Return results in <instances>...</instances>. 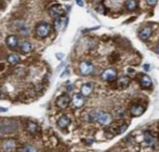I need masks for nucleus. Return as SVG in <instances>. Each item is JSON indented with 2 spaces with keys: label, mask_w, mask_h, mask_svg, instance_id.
<instances>
[{
  "label": "nucleus",
  "mask_w": 159,
  "mask_h": 152,
  "mask_svg": "<svg viewBox=\"0 0 159 152\" xmlns=\"http://www.w3.org/2000/svg\"><path fill=\"white\" fill-rule=\"evenodd\" d=\"M145 68H146V70H149V69H148V68H149V65H148V64H146V65H145Z\"/></svg>",
  "instance_id": "nucleus-30"
},
{
  "label": "nucleus",
  "mask_w": 159,
  "mask_h": 152,
  "mask_svg": "<svg viewBox=\"0 0 159 152\" xmlns=\"http://www.w3.org/2000/svg\"><path fill=\"white\" fill-rule=\"evenodd\" d=\"M97 114H98L97 111L90 110L85 114L84 118H85V120L88 121V122H94V121H96V119H97Z\"/></svg>",
  "instance_id": "nucleus-18"
},
{
  "label": "nucleus",
  "mask_w": 159,
  "mask_h": 152,
  "mask_svg": "<svg viewBox=\"0 0 159 152\" xmlns=\"http://www.w3.org/2000/svg\"><path fill=\"white\" fill-rule=\"evenodd\" d=\"M146 2L148 3L149 5H155L156 3H157V1H156V0H152V1H151V0H147Z\"/></svg>",
  "instance_id": "nucleus-28"
},
{
  "label": "nucleus",
  "mask_w": 159,
  "mask_h": 152,
  "mask_svg": "<svg viewBox=\"0 0 159 152\" xmlns=\"http://www.w3.org/2000/svg\"><path fill=\"white\" fill-rule=\"evenodd\" d=\"M144 142H145V144L147 146H153L155 144L154 136H153L151 132H149V130H145L144 132Z\"/></svg>",
  "instance_id": "nucleus-16"
},
{
  "label": "nucleus",
  "mask_w": 159,
  "mask_h": 152,
  "mask_svg": "<svg viewBox=\"0 0 159 152\" xmlns=\"http://www.w3.org/2000/svg\"><path fill=\"white\" fill-rule=\"evenodd\" d=\"M20 48H21V51H22L23 53H29L32 50V46L29 42L25 40V42H23L22 43H21Z\"/></svg>",
  "instance_id": "nucleus-22"
},
{
  "label": "nucleus",
  "mask_w": 159,
  "mask_h": 152,
  "mask_svg": "<svg viewBox=\"0 0 159 152\" xmlns=\"http://www.w3.org/2000/svg\"><path fill=\"white\" fill-rule=\"evenodd\" d=\"M119 58H120V56L117 52H113L111 55L109 56V61L111 62V63H115V62H117L119 60Z\"/></svg>",
  "instance_id": "nucleus-24"
},
{
  "label": "nucleus",
  "mask_w": 159,
  "mask_h": 152,
  "mask_svg": "<svg viewBox=\"0 0 159 152\" xmlns=\"http://www.w3.org/2000/svg\"><path fill=\"white\" fill-rule=\"evenodd\" d=\"M70 102V96L68 94H62L56 99V105L59 109H66Z\"/></svg>",
  "instance_id": "nucleus-6"
},
{
  "label": "nucleus",
  "mask_w": 159,
  "mask_h": 152,
  "mask_svg": "<svg viewBox=\"0 0 159 152\" xmlns=\"http://www.w3.org/2000/svg\"><path fill=\"white\" fill-rule=\"evenodd\" d=\"M152 35V28L151 27H144L140 30L139 32V36L140 39L143 40H147L149 39Z\"/></svg>",
  "instance_id": "nucleus-12"
},
{
  "label": "nucleus",
  "mask_w": 159,
  "mask_h": 152,
  "mask_svg": "<svg viewBox=\"0 0 159 152\" xmlns=\"http://www.w3.org/2000/svg\"><path fill=\"white\" fill-rule=\"evenodd\" d=\"M18 37L16 35H8L6 38H5V43L7 45L8 48L11 49H15L18 46Z\"/></svg>",
  "instance_id": "nucleus-17"
},
{
  "label": "nucleus",
  "mask_w": 159,
  "mask_h": 152,
  "mask_svg": "<svg viewBox=\"0 0 159 152\" xmlns=\"http://www.w3.org/2000/svg\"><path fill=\"white\" fill-rule=\"evenodd\" d=\"M96 121L100 124V125L108 126V125H110V124L113 122V116L110 113H108V112L98 111Z\"/></svg>",
  "instance_id": "nucleus-2"
},
{
  "label": "nucleus",
  "mask_w": 159,
  "mask_h": 152,
  "mask_svg": "<svg viewBox=\"0 0 159 152\" xmlns=\"http://www.w3.org/2000/svg\"><path fill=\"white\" fill-rule=\"evenodd\" d=\"M49 14H50L52 18L58 19V18H61L64 14H65V9H64L62 5L54 4L49 8Z\"/></svg>",
  "instance_id": "nucleus-3"
},
{
  "label": "nucleus",
  "mask_w": 159,
  "mask_h": 152,
  "mask_svg": "<svg viewBox=\"0 0 159 152\" xmlns=\"http://www.w3.org/2000/svg\"><path fill=\"white\" fill-rule=\"evenodd\" d=\"M76 3H78L80 6H83L84 5V1H80V0H78V1H76Z\"/></svg>",
  "instance_id": "nucleus-29"
},
{
  "label": "nucleus",
  "mask_w": 159,
  "mask_h": 152,
  "mask_svg": "<svg viewBox=\"0 0 159 152\" xmlns=\"http://www.w3.org/2000/svg\"><path fill=\"white\" fill-rule=\"evenodd\" d=\"M52 30V25L48 22H41V24H38L36 26V30H35V33H36V36L38 38H45L47 37L49 34H50Z\"/></svg>",
  "instance_id": "nucleus-1"
},
{
  "label": "nucleus",
  "mask_w": 159,
  "mask_h": 152,
  "mask_svg": "<svg viewBox=\"0 0 159 152\" xmlns=\"http://www.w3.org/2000/svg\"><path fill=\"white\" fill-rule=\"evenodd\" d=\"M71 102H72L73 107L76 108V109H80V108H82L84 105L85 98H84V96L81 94V93H75V94H73V96H72Z\"/></svg>",
  "instance_id": "nucleus-7"
},
{
  "label": "nucleus",
  "mask_w": 159,
  "mask_h": 152,
  "mask_svg": "<svg viewBox=\"0 0 159 152\" xmlns=\"http://www.w3.org/2000/svg\"><path fill=\"white\" fill-rule=\"evenodd\" d=\"M70 122H71V120H70V117L68 115H62V116L58 119L57 125L58 127H60V128H66L70 124Z\"/></svg>",
  "instance_id": "nucleus-11"
},
{
  "label": "nucleus",
  "mask_w": 159,
  "mask_h": 152,
  "mask_svg": "<svg viewBox=\"0 0 159 152\" xmlns=\"http://www.w3.org/2000/svg\"><path fill=\"white\" fill-rule=\"evenodd\" d=\"M145 112V107H143L142 105H134L130 109V114L133 117H140L142 116Z\"/></svg>",
  "instance_id": "nucleus-9"
},
{
  "label": "nucleus",
  "mask_w": 159,
  "mask_h": 152,
  "mask_svg": "<svg viewBox=\"0 0 159 152\" xmlns=\"http://www.w3.org/2000/svg\"><path fill=\"white\" fill-rule=\"evenodd\" d=\"M23 152H37V149L32 145H25L23 147Z\"/></svg>",
  "instance_id": "nucleus-25"
},
{
  "label": "nucleus",
  "mask_w": 159,
  "mask_h": 152,
  "mask_svg": "<svg viewBox=\"0 0 159 152\" xmlns=\"http://www.w3.org/2000/svg\"><path fill=\"white\" fill-rule=\"evenodd\" d=\"M15 148H16V142H15V140L7 139L2 142V149H3L4 152H13L15 150Z\"/></svg>",
  "instance_id": "nucleus-8"
},
{
  "label": "nucleus",
  "mask_w": 159,
  "mask_h": 152,
  "mask_svg": "<svg viewBox=\"0 0 159 152\" xmlns=\"http://www.w3.org/2000/svg\"><path fill=\"white\" fill-rule=\"evenodd\" d=\"M158 139H159V136H158Z\"/></svg>",
  "instance_id": "nucleus-32"
},
{
  "label": "nucleus",
  "mask_w": 159,
  "mask_h": 152,
  "mask_svg": "<svg viewBox=\"0 0 159 152\" xmlns=\"http://www.w3.org/2000/svg\"><path fill=\"white\" fill-rule=\"evenodd\" d=\"M117 78V71L114 68H106V69L101 74V79L106 82H113Z\"/></svg>",
  "instance_id": "nucleus-5"
},
{
  "label": "nucleus",
  "mask_w": 159,
  "mask_h": 152,
  "mask_svg": "<svg viewBox=\"0 0 159 152\" xmlns=\"http://www.w3.org/2000/svg\"><path fill=\"white\" fill-rule=\"evenodd\" d=\"M140 84L142 86V88H145V89H148L150 87L152 86V81H151V78L147 74H142L140 78Z\"/></svg>",
  "instance_id": "nucleus-13"
},
{
  "label": "nucleus",
  "mask_w": 159,
  "mask_h": 152,
  "mask_svg": "<svg viewBox=\"0 0 159 152\" xmlns=\"http://www.w3.org/2000/svg\"><path fill=\"white\" fill-rule=\"evenodd\" d=\"M137 5H139V3L137 1H133V0H128V1H125V7H126L128 11H134Z\"/></svg>",
  "instance_id": "nucleus-23"
},
{
  "label": "nucleus",
  "mask_w": 159,
  "mask_h": 152,
  "mask_svg": "<svg viewBox=\"0 0 159 152\" xmlns=\"http://www.w3.org/2000/svg\"><path fill=\"white\" fill-rule=\"evenodd\" d=\"M130 83H131V79L128 76H123L117 80V86L120 89L127 88V87L130 85Z\"/></svg>",
  "instance_id": "nucleus-10"
},
{
  "label": "nucleus",
  "mask_w": 159,
  "mask_h": 152,
  "mask_svg": "<svg viewBox=\"0 0 159 152\" xmlns=\"http://www.w3.org/2000/svg\"><path fill=\"white\" fill-rule=\"evenodd\" d=\"M156 51H157V52L159 53V45H158L157 47H156Z\"/></svg>",
  "instance_id": "nucleus-31"
},
{
  "label": "nucleus",
  "mask_w": 159,
  "mask_h": 152,
  "mask_svg": "<svg viewBox=\"0 0 159 152\" xmlns=\"http://www.w3.org/2000/svg\"><path fill=\"white\" fill-rule=\"evenodd\" d=\"M79 69L83 76H88V74H92V71L94 69V65H93L92 62L85 60V61H82L81 63H80Z\"/></svg>",
  "instance_id": "nucleus-4"
},
{
  "label": "nucleus",
  "mask_w": 159,
  "mask_h": 152,
  "mask_svg": "<svg viewBox=\"0 0 159 152\" xmlns=\"http://www.w3.org/2000/svg\"><path fill=\"white\" fill-rule=\"evenodd\" d=\"M93 91V84L91 83H86L82 86L81 88V94L84 96V97H87V96H90L91 93Z\"/></svg>",
  "instance_id": "nucleus-15"
},
{
  "label": "nucleus",
  "mask_w": 159,
  "mask_h": 152,
  "mask_svg": "<svg viewBox=\"0 0 159 152\" xmlns=\"http://www.w3.org/2000/svg\"><path fill=\"white\" fill-rule=\"evenodd\" d=\"M127 129V124H121L119 126H113L111 130L114 132V135H120V133H123L125 130Z\"/></svg>",
  "instance_id": "nucleus-19"
},
{
  "label": "nucleus",
  "mask_w": 159,
  "mask_h": 152,
  "mask_svg": "<svg viewBox=\"0 0 159 152\" xmlns=\"http://www.w3.org/2000/svg\"><path fill=\"white\" fill-rule=\"evenodd\" d=\"M96 11H99V12H105V5H102V4H100L98 7L96 8Z\"/></svg>",
  "instance_id": "nucleus-27"
},
{
  "label": "nucleus",
  "mask_w": 159,
  "mask_h": 152,
  "mask_svg": "<svg viewBox=\"0 0 159 152\" xmlns=\"http://www.w3.org/2000/svg\"><path fill=\"white\" fill-rule=\"evenodd\" d=\"M115 114H116V116H117L118 118H121V117H123L124 116V114H125V111H124V109H117V110L115 111Z\"/></svg>",
  "instance_id": "nucleus-26"
},
{
  "label": "nucleus",
  "mask_w": 159,
  "mask_h": 152,
  "mask_svg": "<svg viewBox=\"0 0 159 152\" xmlns=\"http://www.w3.org/2000/svg\"><path fill=\"white\" fill-rule=\"evenodd\" d=\"M27 130L30 132V133H32V135H34V133H36L38 132V126H37V124H35L34 122H32V121H28L27 122Z\"/></svg>",
  "instance_id": "nucleus-21"
},
{
  "label": "nucleus",
  "mask_w": 159,
  "mask_h": 152,
  "mask_svg": "<svg viewBox=\"0 0 159 152\" xmlns=\"http://www.w3.org/2000/svg\"><path fill=\"white\" fill-rule=\"evenodd\" d=\"M66 24H67V18L61 17V18H58L55 20L54 27L57 31H59V30H62L63 28H65Z\"/></svg>",
  "instance_id": "nucleus-14"
},
{
  "label": "nucleus",
  "mask_w": 159,
  "mask_h": 152,
  "mask_svg": "<svg viewBox=\"0 0 159 152\" xmlns=\"http://www.w3.org/2000/svg\"><path fill=\"white\" fill-rule=\"evenodd\" d=\"M20 61H21V58H20V56L18 55V54H11V55H8L7 62L11 65H16V64L19 63Z\"/></svg>",
  "instance_id": "nucleus-20"
}]
</instances>
